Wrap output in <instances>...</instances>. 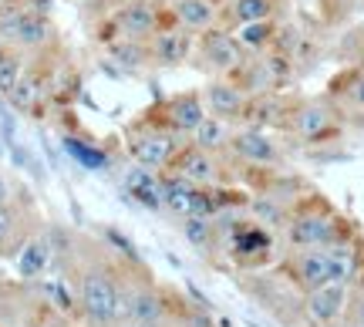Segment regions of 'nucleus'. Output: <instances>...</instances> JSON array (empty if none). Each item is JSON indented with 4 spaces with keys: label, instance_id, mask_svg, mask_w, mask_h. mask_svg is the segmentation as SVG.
<instances>
[{
    "label": "nucleus",
    "instance_id": "aec40b11",
    "mask_svg": "<svg viewBox=\"0 0 364 327\" xmlns=\"http://www.w3.org/2000/svg\"><path fill=\"white\" fill-rule=\"evenodd\" d=\"M196 189L193 183L179 179L176 172H162V206L169 216L182 220V216H193V206H196Z\"/></svg>",
    "mask_w": 364,
    "mask_h": 327
},
{
    "label": "nucleus",
    "instance_id": "a211bd4d",
    "mask_svg": "<svg viewBox=\"0 0 364 327\" xmlns=\"http://www.w3.org/2000/svg\"><path fill=\"white\" fill-rule=\"evenodd\" d=\"M51 263H54V250H51L48 233H34L24 247H21V253H17V270H21L24 280H38V277H44Z\"/></svg>",
    "mask_w": 364,
    "mask_h": 327
},
{
    "label": "nucleus",
    "instance_id": "c756f323",
    "mask_svg": "<svg viewBox=\"0 0 364 327\" xmlns=\"http://www.w3.org/2000/svg\"><path fill=\"white\" fill-rule=\"evenodd\" d=\"M351 327H364V294H354L351 290V307H348V317H344Z\"/></svg>",
    "mask_w": 364,
    "mask_h": 327
},
{
    "label": "nucleus",
    "instance_id": "6e6552de",
    "mask_svg": "<svg viewBox=\"0 0 364 327\" xmlns=\"http://www.w3.org/2000/svg\"><path fill=\"white\" fill-rule=\"evenodd\" d=\"M230 156L243 166H257V169H277L284 166V149L270 132L260 129H236L233 142H230Z\"/></svg>",
    "mask_w": 364,
    "mask_h": 327
},
{
    "label": "nucleus",
    "instance_id": "473e14b6",
    "mask_svg": "<svg viewBox=\"0 0 364 327\" xmlns=\"http://www.w3.org/2000/svg\"><path fill=\"white\" fill-rule=\"evenodd\" d=\"M354 294H364V270H361V277H358V280H354Z\"/></svg>",
    "mask_w": 364,
    "mask_h": 327
},
{
    "label": "nucleus",
    "instance_id": "72a5a7b5",
    "mask_svg": "<svg viewBox=\"0 0 364 327\" xmlns=\"http://www.w3.org/2000/svg\"><path fill=\"white\" fill-rule=\"evenodd\" d=\"M118 327H135V324H118Z\"/></svg>",
    "mask_w": 364,
    "mask_h": 327
},
{
    "label": "nucleus",
    "instance_id": "20e7f679",
    "mask_svg": "<svg viewBox=\"0 0 364 327\" xmlns=\"http://www.w3.org/2000/svg\"><path fill=\"white\" fill-rule=\"evenodd\" d=\"M287 132L294 139H300L304 145L331 142V139H338L341 132V115L334 105H327L321 98H311V102H300L297 108H290Z\"/></svg>",
    "mask_w": 364,
    "mask_h": 327
},
{
    "label": "nucleus",
    "instance_id": "423d86ee",
    "mask_svg": "<svg viewBox=\"0 0 364 327\" xmlns=\"http://www.w3.org/2000/svg\"><path fill=\"white\" fill-rule=\"evenodd\" d=\"M196 51L203 58V65H206L213 75H220V78H230V75H236L240 68L247 65V51H243L240 41H236L230 31H223V27L206 31L203 38L196 41Z\"/></svg>",
    "mask_w": 364,
    "mask_h": 327
},
{
    "label": "nucleus",
    "instance_id": "7ed1b4c3",
    "mask_svg": "<svg viewBox=\"0 0 364 327\" xmlns=\"http://www.w3.org/2000/svg\"><path fill=\"white\" fill-rule=\"evenodd\" d=\"M189 139H182L179 132H172L162 118H142L125 132V152L139 169L149 172H166L172 166V159L182 152V145Z\"/></svg>",
    "mask_w": 364,
    "mask_h": 327
},
{
    "label": "nucleus",
    "instance_id": "f03ea898",
    "mask_svg": "<svg viewBox=\"0 0 364 327\" xmlns=\"http://www.w3.org/2000/svg\"><path fill=\"white\" fill-rule=\"evenodd\" d=\"M351 233L354 230L348 226V220L327 199L307 196L294 203L290 220L284 226V243L287 250H327L348 240Z\"/></svg>",
    "mask_w": 364,
    "mask_h": 327
},
{
    "label": "nucleus",
    "instance_id": "c85d7f7f",
    "mask_svg": "<svg viewBox=\"0 0 364 327\" xmlns=\"http://www.w3.org/2000/svg\"><path fill=\"white\" fill-rule=\"evenodd\" d=\"M236 41L243 51H263L267 44L273 41V21H263V24H247V27H236Z\"/></svg>",
    "mask_w": 364,
    "mask_h": 327
},
{
    "label": "nucleus",
    "instance_id": "39448f33",
    "mask_svg": "<svg viewBox=\"0 0 364 327\" xmlns=\"http://www.w3.org/2000/svg\"><path fill=\"white\" fill-rule=\"evenodd\" d=\"M223 247H226V253H230L240 267H263V263L273 257V233L263 230V226H257L250 216H243V220L230 230V236L223 240Z\"/></svg>",
    "mask_w": 364,
    "mask_h": 327
},
{
    "label": "nucleus",
    "instance_id": "7c9ffc66",
    "mask_svg": "<svg viewBox=\"0 0 364 327\" xmlns=\"http://www.w3.org/2000/svg\"><path fill=\"white\" fill-rule=\"evenodd\" d=\"M348 98H351L354 105L364 112V75H358V78L351 81V88H348Z\"/></svg>",
    "mask_w": 364,
    "mask_h": 327
},
{
    "label": "nucleus",
    "instance_id": "4be33fe9",
    "mask_svg": "<svg viewBox=\"0 0 364 327\" xmlns=\"http://www.w3.org/2000/svg\"><path fill=\"white\" fill-rule=\"evenodd\" d=\"M179 233H182V240H186L196 253H203V257H209L213 250H220V236H216L213 216H196V213L193 216H182Z\"/></svg>",
    "mask_w": 364,
    "mask_h": 327
},
{
    "label": "nucleus",
    "instance_id": "bb28decb",
    "mask_svg": "<svg viewBox=\"0 0 364 327\" xmlns=\"http://www.w3.org/2000/svg\"><path fill=\"white\" fill-rule=\"evenodd\" d=\"M41 95H44L41 78L34 75V71H24V78L17 81V88L7 95V102H11V108H17V112H31V108L38 105Z\"/></svg>",
    "mask_w": 364,
    "mask_h": 327
},
{
    "label": "nucleus",
    "instance_id": "6ab92c4d",
    "mask_svg": "<svg viewBox=\"0 0 364 327\" xmlns=\"http://www.w3.org/2000/svg\"><path fill=\"white\" fill-rule=\"evenodd\" d=\"M290 203H284V199L270 196V193H260V196H250L247 199V216L257 226H263V230H284L287 220H290Z\"/></svg>",
    "mask_w": 364,
    "mask_h": 327
},
{
    "label": "nucleus",
    "instance_id": "5701e85b",
    "mask_svg": "<svg viewBox=\"0 0 364 327\" xmlns=\"http://www.w3.org/2000/svg\"><path fill=\"white\" fill-rule=\"evenodd\" d=\"M21 223H24V216H21V210L14 203L0 206V257L21 253V247L31 240V236L21 233Z\"/></svg>",
    "mask_w": 364,
    "mask_h": 327
},
{
    "label": "nucleus",
    "instance_id": "ddd939ff",
    "mask_svg": "<svg viewBox=\"0 0 364 327\" xmlns=\"http://www.w3.org/2000/svg\"><path fill=\"white\" fill-rule=\"evenodd\" d=\"M203 102H206V112L209 115L223 118V122H243L247 115V105H250V95L236 85L233 78H216L206 85L203 92Z\"/></svg>",
    "mask_w": 364,
    "mask_h": 327
},
{
    "label": "nucleus",
    "instance_id": "2eb2a0df",
    "mask_svg": "<svg viewBox=\"0 0 364 327\" xmlns=\"http://www.w3.org/2000/svg\"><path fill=\"white\" fill-rule=\"evenodd\" d=\"M327 267H331V284H341V287H354V280L361 277L364 270V250L358 236H348L334 247H327Z\"/></svg>",
    "mask_w": 364,
    "mask_h": 327
},
{
    "label": "nucleus",
    "instance_id": "2f4dec72",
    "mask_svg": "<svg viewBox=\"0 0 364 327\" xmlns=\"http://www.w3.org/2000/svg\"><path fill=\"white\" fill-rule=\"evenodd\" d=\"M11 183H7V176H4V172H0V206H7V203H11Z\"/></svg>",
    "mask_w": 364,
    "mask_h": 327
},
{
    "label": "nucleus",
    "instance_id": "e433bc0d",
    "mask_svg": "<svg viewBox=\"0 0 364 327\" xmlns=\"http://www.w3.org/2000/svg\"><path fill=\"white\" fill-rule=\"evenodd\" d=\"M0 51H4V48H0Z\"/></svg>",
    "mask_w": 364,
    "mask_h": 327
},
{
    "label": "nucleus",
    "instance_id": "c9c22d12",
    "mask_svg": "<svg viewBox=\"0 0 364 327\" xmlns=\"http://www.w3.org/2000/svg\"><path fill=\"white\" fill-rule=\"evenodd\" d=\"M0 4H4V0H0Z\"/></svg>",
    "mask_w": 364,
    "mask_h": 327
},
{
    "label": "nucleus",
    "instance_id": "f3484780",
    "mask_svg": "<svg viewBox=\"0 0 364 327\" xmlns=\"http://www.w3.org/2000/svg\"><path fill=\"white\" fill-rule=\"evenodd\" d=\"M125 193L132 203H139L152 213H166L162 206V172H149V169H129L125 172Z\"/></svg>",
    "mask_w": 364,
    "mask_h": 327
},
{
    "label": "nucleus",
    "instance_id": "dca6fc26",
    "mask_svg": "<svg viewBox=\"0 0 364 327\" xmlns=\"http://www.w3.org/2000/svg\"><path fill=\"white\" fill-rule=\"evenodd\" d=\"M172 21L176 27L189 31V34H206L220 24V7L216 0H172Z\"/></svg>",
    "mask_w": 364,
    "mask_h": 327
},
{
    "label": "nucleus",
    "instance_id": "4468645a",
    "mask_svg": "<svg viewBox=\"0 0 364 327\" xmlns=\"http://www.w3.org/2000/svg\"><path fill=\"white\" fill-rule=\"evenodd\" d=\"M149 51H152V65L179 68L193 58L196 38L189 31H182V27H162L156 38L149 41Z\"/></svg>",
    "mask_w": 364,
    "mask_h": 327
},
{
    "label": "nucleus",
    "instance_id": "a878e982",
    "mask_svg": "<svg viewBox=\"0 0 364 327\" xmlns=\"http://www.w3.org/2000/svg\"><path fill=\"white\" fill-rule=\"evenodd\" d=\"M105 51H108V58L118 68H129V71H139V68L152 65V51H149V44H142V41H112Z\"/></svg>",
    "mask_w": 364,
    "mask_h": 327
},
{
    "label": "nucleus",
    "instance_id": "f8f14e48",
    "mask_svg": "<svg viewBox=\"0 0 364 327\" xmlns=\"http://www.w3.org/2000/svg\"><path fill=\"white\" fill-rule=\"evenodd\" d=\"M162 122L169 125L172 132H179L182 139H193V132L209 118L206 102H203V92H179L172 95L169 102L162 105Z\"/></svg>",
    "mask_w": 364,
    "mask_h": 327
},
{
    "label": "nucleus",
    "instance_id": "393cba45",
    "mask_svg": "<svg viewBox=\"0 0 364 327\" xmlns=\"http://www.w3.org/2000/svg\"><path fill=\"white\" fill-rule=\"evenodd\" d=\"M223 14H226V21L236 27L263 24V21L273 17V0H230Z\"/></svg>",
    "mask_w": 364,
    "mask_h": 327
},
{
    "label": "nucleus",
    "instance_id": "f704fd0d",
    "mask_svg": "<svg viewBox=\"0 0 364 327\" xmlns=\"http://www.w3.org/2000/svg\"><path fill=\"white\" fill-rule=\"evenodd\" d=\"M361 75H364V68H361Z\"/></svg>",
    "mask_w": 364,
    "mask_h": 327
},
{
    "label": "nucleus",
    "instance_id": "9b49d317",
    "mask_svg": "<svg viewBox=\"0 0 364 327\" xmlns=\"http://www.w3.org/2000/svg\"><path fill=\"white\" fill-rule=\"evenodd\" d=\"M166 172H176L179 179L193 183L196 189H216V186H220V156L203 152L199 145L186 142L182 152L172 159V166Z\"/></svg>",
    "mask_w": 364,
    "mask_h": 327
},
{
    "label": "nucleus",
    "instance_id": "9d476101",
    "mask_svg": "<svg viewBox=\"0 0 364 327\" xmlns=\"http://www.w3.org/2000/svg\"><path fill=\"white\" fill-rule=\"evenodd\" d=\"M284 274L300 294H311V290L324 287V284H331L327 253L324 250H290L284 260Z\"/></svg>",
    "mask_w": 364,
    "mask_h": 327
},
{
    "label": "nucleus",
    "instance_id": "412c9836",
    "mask_svg": "<svg viewBox=\"0 0 364 327\" xmlns=\"http://www.w3.org/2000/svg\"><path fill=\"white\" fill-rule=\"evenodd\" d=\"M236 135V125L233 122H223V118L209 115L199 129L193 132V139L189 142L199 145L203 152H213V156H223V152H230V142H233Z\"/></svg>",
    "mask_w": 364,
    "mask_h": 327
},
{
    "label": "nucleus",
    "instance_id": "0eeeda50",
    "mask_svg": "<svg viewBox=\"0 0 364 327\" xmlns=\"http://www.w3.org/2000/svg\"><path fill=\"white\" fill-rule=\"evenodd\" d=\"M112 31L118 41H149L162 31V14L152 0H125L115 14H112Z\"/></svg>",
    "mask_w": 364,
    "mask_h": 327
},
{
    "label": "nucleus",
    "instance_id": "f257e3e1",
    "mask_svg": "<svg viewBox=\"0 0 364 327\" xmlns=\"http://www.w3.org/2000/svg\"><path fill=\"white\" fill-rule=\"evenodd\" d=\"M78 311L88 327L122 324V263L91 257L78 267Z\"/></svg>",
    "mask_w": 364,
    "mask_h": 327
},
{
    "label": "nucleus",
    "instance_id": "cd10ccee",
    "mask_svg": "<svg viewBox=\"0 0 364 327\" xmlns=\"http://www.w3.org/2000/svg\"><path fill=\"white\" fill-rule=\"evenodd\" d=\"M21 78H24V61H21V54L11 51V48H4V51H0V95L7 98V95L17 88Z\"/></svg>",
    "mask_w": 364,
    "mask_h": 327
},
{
    "label": "nucleus",
    "instance_id": "b1692460",
    "mask_svg": "<svg viewBox=\"0 0 364 327\" xmlns=\"http://www.w3.org/2000/svg\"><path fill=\"white\" fill-rule=\"evenodd\" d=\"M61 145H65V152L78 162L81 169H91V172L112 169V156H108L105 149H98V145L81 142L78 135H65V139H61Z\"/></svg>",
    "mask_w": 364,
    "mask_h": 327
},
{
    "label": "nucleus",
    "instance_id": "1a4fd4ad",
    "mask_svg": "<svg viewBox=\"0 0 364 327\" xmlns=\"http://www.w3.org/2000/svg\"><path fill=\"white\" fill-rule=\"evenodd\" d=\"M348 307H351V287L341 284H324L304 294V314L314 327H338L348 317Z\"/></svg>",
    "mask_w": 364,
    "mask_h": 327
}]
</instances>
